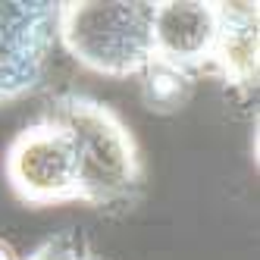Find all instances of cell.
Wrapping results in <instances>:
<instances>
[{
    "mask_svg": "<svg viewBox=\"0 0 260 260\" xmlns=\"http://www.w3.org/2000/svg\"><path fill=\"white\" fill-rule=\"evenodd\" d=\"M4 173L13 194L31 207H53V204L79 201V166L76 147L69 132L41 116L25 125L7 147Z\"/></svg>",
    "mask_w": 260,
    "mask_h": 260,
    "instance_id": "obj_3",
    "label": "cell"
},
{
    "mask_svg": "<svg viewBox=\"0 0 260 260\" xmlns=\"http://www.w3.org/2000/svg\"><path fill=\"white\" fill-rule=\"evenodd\" d=\"M82 260H98V257H94V254H88V251H85V254H82Z\"/></svg>",
    "mask_w": 260,
    "mask_h": 260,
    "instance_id": "obj_10",
    "label": "cell"
},
{
    "mask_svg": "<svg viewBox=\"0 0 260 260\" xmlns=\"http://www.w3.org/2000/svg\"><path fill=\"white\" fill-rule=\"evenodd\" d=\"M47 116L66 128L76 147L79 201L107 213L132 210L144 191V160L128 122L82 91L57 94Z\"/></svg>",
    "mask_w": 260,
    "mask_h": 260,
    "instance_id": "obj_1",
    "label": "cell"
},
{
    "mask_svg": "<svg viewBox=\"0 0 260 260\" xmlns=\"http://www.w3.org/2000/svg\"><path fill=\"white\" fill-rule=\"evenodd\" d=\"M57 13L60 4L50 0L0 4V104H10L41 85L57 47Z\"/></svg>",
    "mask_w": 260,
    "mask_h": 260,
    "instance_id": "obj_4",
    "label": "cell"
},
{
    "mask_svg": "<svg viewBox=\"0 0 260 260\" xmlns=\"http://www.w3.org/2000/svg\"><path fill=\"white\" fill-rule=\"evenodd\" d=\"M138 79H141V98H144L147 110H154V113H176V110H182L198 85L194 72L179 69L173 63H163L157 57L144 66Z\"/></svg>",
    "mask_w": 260,
    "mask_h": 260,
    "instance_id": "obj_7",
    "label": "cell"
},
{
    "mask_svg": "<svg viewBox=\"0 0 260 260\" xmlns=\"http://www.w3.org/2000/svg\"><path fill=\"white\" fill-rule=\"evenodd\" d=\"M216 31H219V4H201V0L154 4L151 44L154 57L163 63L188 69L194 76L210 72Z\"/></svg>",
    "mask_w": 260,
    "mask_h": 260,
    "instance_id": "obj_5",
    "label": "cell"
},
{
    "mask_svg": "<svg viewBox=\"0 0 260 260\" xmlns=\"http://www.w3.org/2000/svg\"><path fill=\"white\" fill-rule=\"evenodd\" d=\"M257 4H219V31L210 72L238 91L257 88Z\"/></svg>",
    "mask_w": 260,
    "mask_h": 260,
    "instance_id": "obj_6",
    "label": "cell"
},
{
    "mask_svg": "<svg viewBox=\"0 0 260 260\" xmlns=\"http://www.w3.org/2000/svg\"><path fill=\"white\" fill-rule=\"evenodd\" d=\"M82 254H85L82 241L72 232H60V235L44 238L28 257H19V260H82Z\"/></svg>",
    "mask_w": 260,
    "mask_h": 260,
    "instance_id": "obj_8",
    "label": "cell"
},
{
    "mask_svg": "<svg viewBox=\"0 0 260 260\" xmlns=\"http://www.w3.org/2000/svg\"><path fill=\"white\" fill-rule=\"evenodd\" d=\"M0 260H19V257H16V251L7 245L4 238H0Z\"/></svg>",
    "mask_w": 260,
    "mask_h": 260,
    "instance_id": "obj_9",
    "label": "cell"
},
{
    "mask_svg": "<svg viewBox=\"0 0 260 260\" xmlns=\"http://www.w3.org/2000/svg\"><path fill=\"white\" fill-rule=\"evenodd\" d=\"M154 4L147 0H72L60 4L57 13V44L79 66L107 79L141 76L154 60L151 44Z\"/></svg>",
    "mask_w": 260,
    "mask_h": 260,
    "instance_id": "obj_2",
    "label": "cell"
}]
</instances>
